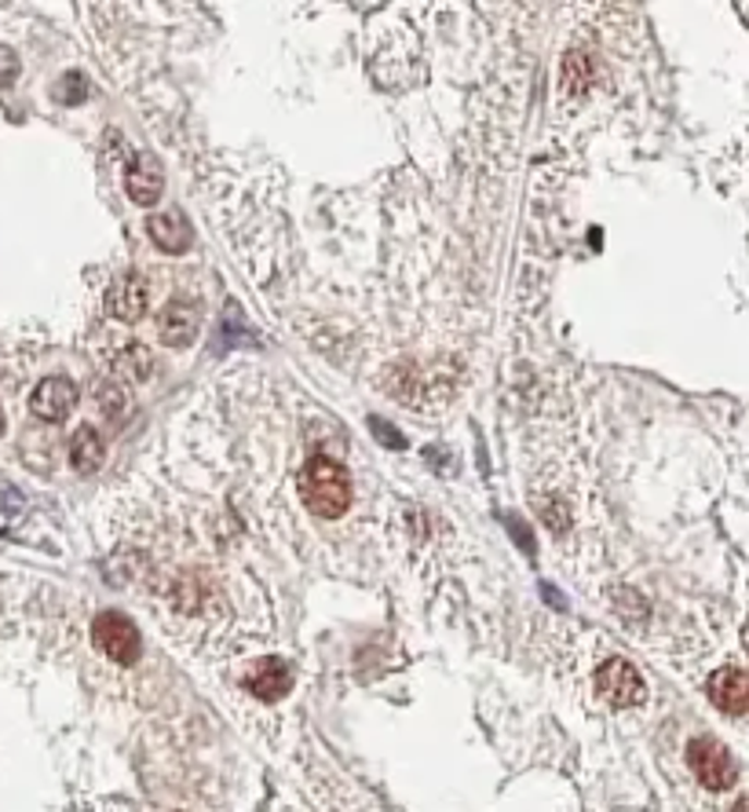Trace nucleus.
<instances>
[{"mask_svg": "<svg viewBox=\"0 0 749 812\" xmlns=\"http://www.w3.org/2000/svg\"><path fill=\"white\" fill-rule=\"evenodd\" d=\"M300 498L315 516L337 520L348 513L351 505V476L348 468L333 457H311L300 473Z\"/></svg>", "mask_w": 749, "mask_h": 812, "instance_id": "nucleus-1", "label": "nucleus"}, {"mask_svg": "<svg viewBox=\"0 0 749 812\" xmlns=\"http://www.w3.org/2000/svg\"><path fill=\"white\" fill-rule=\"evenodd\" d=\"M92 641H96V648L107 659L121 666H132L140 659V630L121 611H102V616H96V622H92Z\"/></svg>", "mask_w": 749, "mask_h": 812, "instance_id": "nucleus-2", "label": "nucleus"}, {"mask_svg": "<svg viewBox=\"0 0 749 812\" xmlns=\"http://www.w3.org/2000/svg\"><path fill=\"white\" fill-rule=\"evenodd\" d=\"M688 762H691V773L699 776L710 790H727L738 779V765H735L732 751H727L724 743H716V739H710V736L691 739Z\"/></svg>", "mask_w": 749, "mask_h": 812, "instance_id": "nucleus-3", "label": "nucleus"}, {"mask_svg": "<svg viewBox=\"0 0 749 812\" xmlns=\"http://www.w3.org/2000/svg\"><path fill=\"white\" fill-rule=\"evenodd\" d=\"M596 689L603 692V700L618 710H629V706H640L643 695H648V684H643L640 670L626 659H607L596 673Z\"/></svg>", "mask_w": 749, "mask_h": 812, "instance_id": "nucleus-4", "label": "nucleus"}, {"mask_svg": "<svg viewBox=\"0 0 749 812\" xmlns=\"http://www.w3.org/2000/svg\"><path fill=\"white\" fill-rule=\"evenodd\" d=\"M150 304V289H147V278L135 275V271H129V275H121L118 283H113L107 289V308L113 319L121 322H135L143 319V311H147Z\"/></svg>", "mask_w": 749, "mask_h": 812, "instance_id": "nucleus-5", "label": "nucleus"}, {"mask_svg": "<svg viewBox=\"0 0 749 812\" xmlns=\"http://www.w3.org/2000/svg\"><path fill=\"white\" fill-rule=\"evenodd\" d=\"M161 187H165V176H161V165L154 154H135L129 162V172H124V191L135 205H154L161 198Z\"/></svg>", "mask_w": 749, "mask_h": 812, "instance_id": "nucleus-6", "label": "nucleus"}, {"mask_svg": "<svg viewBox=\"0 0 749 812\" xmlns=\"http://www.w3.org/2000/svg\"><path fill=\"white\" fill-rule=\"evenodd\" d=\"M74 403H77V389L67 378L40 381L37 389H34V395H29V406H34V414H37L40 421H62V418H70Z\"/></svg>", "mask_w": 749, "mask_h": 812, "instance_id": "nucleus-7", "label": "nucleus"}, {"mask_svg": "<svg viewBox=\"0 0 749 812\" xmlns=\"http://www.w3.org/2000/svg\"><path fill=\"white\" fill-rule=\"evenodd\" d=\"M710 700L721 706L724 714L742 717L749 706V677L738 666H724L710 677Z\"/></svg>", "mask_w": 749, "mask_h": 812, "instance_id": "nucleus-8", "label": "nucleus"}, {"mask_svg": "<svg viewBox=\"0 0 749 812\" xmlns=\"http://www.w3.org/2000/svg\"><path fill=\"white\" fill-rule=\"evenodd\" d=\"M289 684H293V673H289V666L282 659H259L249 666V673H245V689L264 703L282 700L289 692Z\"/></svg>", "mask_w": 749, "mask_h": 812, "instance_id": "nucleus-9", "label": "nucleus"}, {"mask_svg": "<svg viewBox=\"0 0 749 812\" xmlns=\"http://www.w3.org/2000/svg\"><path fill=\"white\" fill-rule=\"evenodd\" d=\"M158 333L165 337V345L183 348L197 337V308L191 300H172L169 308L161 311L158 319Z\"/></svg>", "mask_w": 749, "mask_h": 812, "instance_id": "nucleus-10", "label": "nucleus"}, {"mask_svg": "<svg viewBox=\"0 0 749 812\" xmlns=\"http://www.w3.org/2000/svg\"><path fill=\"white\" fill-rule=\"evenodd\" d=\"M150 238L165 253H186V249H191V224L176 210L158 213V216H150Z\"/></svg>", "mask_w": 749, "mask_h": 812, "instance_id": "nucleus-11", "label": "nucleus"}, {"mask_svg": "<svg viewBox=\"0 0 749 812\" xmlns=\"http://www.w3.org/2000/svg\"><path fill=\"white\" fill-rule=\"evenodd\" d=\"M102 462V440L96 429H77L74 443H70V465L77 468V473H96Z\"/></svg>", "mask_w": 749, "mask_h": 812, "instance_id": "nucleus-12", "label": "nucleus"}, {"mask_svg": "<svg viewBox=\"0 0 749 812\" xmlns=\"http://www.w3.org/2000/svg\"><path fill=\"white\" fill-rule=\"evenodd\" d=\"M150 351L143 348V345H129L121 351V359H118V370H124L129 378H135V381H147V373H150Z\"/></svg>", "mask_w": 749, "mask_h": 812, "instance_id": "nucleus-13", "label": "nucleus"}, {"mask_svg": "<svg viewBox=\"0 0 749 812\" xmlns=\"http://www.w3.org/2000/svg\"><path fill=\"white\" fill-rule=\"evenodd\" d=\"M15 77H19V56H15L12 48L0 45V88L12 85Z\"/></svg>", "mask_w": 749, "mask_h": 812, "instance_id": "nucleus-14", "label": "nucleus"}, {"mask_svg": "<svg viewBox=\"0 0 749 812\" xmlns=\"http://www.w3.org/2000/svg\"><path fill=\"white\" fill-rule=\"evenodd\" d=\"M99 406L102 410H121V392L118 389H99Z\"/></svg>", "mask_w": 749, "mask_h": 812, "instance_id": "nucleus-15", "label": "nucleus"}, {"mask_svg": "<svg viewBox=\"0 0 749 812\" xmlns=\"http://www.w3.org/2000/svg\"><path fill=\"white\" fill-rule=\"evenodd\" d=\"M735 812H746V798H738V801H735Z\"/></svg>", "mask_w": 749, "mask_h": 812, "instance_id": "nucleus-16", "label": "nucleus"}, {"mask_svg": "<svg viewBox=\"0 0 749 812\" xmlns=\"http://www.w3.org/2000/svg\"><path fill=\"white\" fill-rule=\"evenodd\" d=\"M0 432H4V414H0Z\"/></svg>", "mask_w": 749, "mask_h": 812, "instance_id": "nucleus-17", "label": "nucleus"}]
</instances>
